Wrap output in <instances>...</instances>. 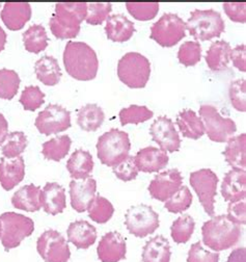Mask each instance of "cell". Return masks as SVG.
<instances>
[{"label":"cell","instance_id":"6da1fadb","mask_svg":"<svg viewBox=\"0 0 246 262\" xmlns=\"http://www.w3.org/2000/svg\"><path fill=\"white\" fill-rule=\"evenodd\" d=\"M65 68L76 80H93L98 73L99 60L95 50L83 42H69L63 56Z\"/></svg>","mask_w":246,"mask_h":262},{"label":"cell","instance_id":"7a4b0ae2","mask_svg":"<svg viewBox=\"0 0 246 262\" xmlns=\"http://www.w3.org/2000/svg\"><path fill=\"white\" fill-rule=\"evenodd\" d=\"M87 4L85 3H59L50 19L49 26L53 36L66 40L76 38L80 25L85 20Z\"/></svg>","mask_w":246,"mask_h":262},{"label":"cell","instance_id":"3957f363","mask_svg":"<svg viewBox=\"0 0 246 262\" xmlns=\"http://www.w3.org/2000/svg\"><path fill=\"white\" fill-rule=\"evenodd\" d=\"M203 243L215 252L229 250L236 246L241 237V228L231 222L227 215L213 216L202 227Z\"/></svg>","mask_w":246,"mask_h":262},{"label":"cell","instance_id":"277c9868","mask_svg":"<svg viewBox=\"0 0 246 262\" xmlns=\"http://www.w3.org/2000/svg\"><path fill=\"white\" fill-rule=\"evenodd\" d=\"M131 143L129 135L115 128L102 135L97 143L98 158L107 167H115L129 156Z\"/></svg>","mask_w":246,"mask_h":262},{"label":"cell","instance_id":"5b68a950","mask_svg":"<svg viewBox=\"0 0 246 262\" xmlns=\"http://www.w3.org/2000/svg\"><path fill=\"white\" fill-rule=\"evenodd\" d=\"M151 75L150 60L138 52H128L117 63L118 79L131 89H142Z\"/></svg>","mask_w":246,"mask_h":262},{"label":"cell","instance_id":"8992f818","mask_svg":"<svg viewBox=\"0 0 246 262\" xmlns=\"http://www.w3.org/2000/svg\"><path fill=\"white\" fill-rule=\"evenodd\" d=\"M0 223L3 227L2 244L7 252L19 247L35 231V222L17 212H4L0 215Z\"/></svg>","mask_w":246,"mask_h":262},{"label":"cell","instance_id":"52a82bcc","mask_svg":"<svg viewBox=\"0 0 246 262\" xmlns=\"http://www.w3.org/2000/svg\"><path fill=\"white\" fill-rule=\"evenodd\" d=\"M190 35L201 41L219 38L226 29V23L220 13L214 10H195L186 23Z\"/></svg>","mask_w":246,"mask_h":262},{"label":"cell","instance_id":"ba28073f","mask_svg":"<svg viewBox=\"0 0 246 262\" xmlns=\"http://www.w3.org/2000/svg\"><path fill=\"white\" fill-rule=\"evenodd\" d=\"M200 116L208 138L213 142L226 143L237 131L236 123L230 118L222 117L218 110L211 104H202Z\"/></svg>","mask_w":246,"mask_h":262},{"label":"cell","instance_id":"9c48e42d","mask_svg":"<svg viewBox=\"0 0 246 262\" xmlns=\"http://www.w3.org/2000/svg\"><path fill=\"white\" fill-rule=\"evenodd\" d=\"M125 226L130 234L143 238L153 234L159 228V215L151 206L137 204L126 211Z\"/></svg>","mask_w":246,"mask_h":262},{"label":"cell","instance_id":"30bf717a","mask_svg":"<svg viewBox=\"0 0 246 262\" xmlns=\"http://www.w3.org/2000/svg\"><path fill=\"white\" fill-rule=\"evenodd\" d=\"M186 36V23L177 14L166 13L151 27L150 38L162 47H173Z\"/></svg>","mask_w":246,"mask_h":262},{"label":"cell","instance_id":"8fae6325","mask_svg":"<svg viewBox=\"0 0 246 262\" xmlns=\"http://www.w3.org/2000/svg\"><path fill=\"white\" fill-rule=\"evenodd\" d=\"M189 182L206 213L214 216L215 195L217 194V184L219 182L217 175L210 169H201L190 174Z\"/></svg>","mask_w":246,"mask_h":262},{"label":"cell","instance_id":"7c38bea8","mask_svg":"<svg viewBox=\"0 0 246 262\" xmlns=\"http://www.w3.org/2000/svg\"><path fill=\"white\" fill-rule=\"evenodd\" d=\"M37 250L45 262H68L71 258V250L66 238L53 229L40 235Z\"/></svg>","mask_w":246,"mask_h":262},{"label":"cell","instance_id":"4fadbf2b","mask_svg":"<svg viewBox=\"0 0 246 262\" xmlns=\"http://www.w3.org/2000/svg\"><path fill=\"white\" fill-rule=\"evenodd\" d=\"M35 125L45 136L63 133L71 127V113L58 104H50L38 115Z\"/></svg>","mask_w":246,"mask_h":262},{"label":"cell","instance_id":"5bb4252c","mask_svg":"<svg viewBox=\"0 0 246 262\" xmlns=\"http://www.w3.org/2000/svg\"><path fill=\"white\" fill-rule=\"evenodd\" d=\"M150 135L153 141L160 146L161 150L169 153L180 150L181 139L174 122L166 116L158 117L156 121H154L150 128Z\"/></svg>","mask_w":246,"mask_h":262},{"label":"cell","instance_id":"9a60e30c","mask_svg":"<svg viewBox=\"0 0 246 262\" xmlns=\"http://www.w3.org/2000/svg\"><path fill=\"white\" fill-rule=\"evenodd\" d=\"M182 183L181 172L178 169H170L154 177L147 189L153 199L165 202L180 189Z\"/></svg>","mask_w":246,"mask_h":262},{"label":"cell","instance_id":"2e32d148","mask_svg":"<svg viewBox=\"0 0 246 262\" xmlns=\"http://www.w3.org/2000/svg\"><path fill=\"white\" fill-rule=\"evenodd\" d=\"M98 258L101 262H119L126 259V239L119 232L111 231L100 239L97 248Z\"/></svg>","mask_w":246,"mask_h":262},{"label":"cell","instance_id":"e0dca14e","mask_svg":"<svg viewBox=\"0 0 246 262\" xmlns=\"http://www.w3.org/2000/svg\"><path fill=\"white\" fill-rule=\"evenodd\" d=\"M97 182L94 178L87 177L70 182V199L72 208L79 213L87 210L90 202L95 198Z\"/></svg>","mask_w":246,"mask_h":262},{"label":"cell","instance_id":"ac0fdd59","mask_svg":"<svg viewBox=\"0 0 246 262\" xmlns=\"http://www.w3.org/2000/svg\"><path fill=\"white\" fill-rule=\"evenodd\" d=\"M167 153L156 147H146L137 152L134 162L138 171L143 173H156L168 165Z\"/></svg>","mask_w":246,"mask_h":262},{"label":"cell","instance_id":"d6986e66","mask_svg":"<svg viewBox=\"0 0 246 262\" xmlns=\"http://www.w3.org/2000/svg\"><path fill=\"white\" fill-rule=\"evenodd\" d=\"M222 195L225 201L235 203L246 198V172L232 169L228 172L222 183Z\"/></svg>","mask_w":246,"mask_h":262},{"label":"cell","instance_id":"ffe728a7","mask_svg":"<svg viewBox=\"0 0 246 262\" xmlns=\"http://www.w3.org/2000/svg\"><path fill=\"white\" fill-rule=\"evenodd\" d=\"M25 177V162L22 156L13 159H0V184L5 190H12Z\"/></svg>","mask_w":246,"mask_h":262},{"label":"cell","instance_id":"44dd1931","mask_svg":"<svg viewBox=\"0 0 246 262\" xmlns=\"http://www.w3.org/2000/svg\"><path fill=\"white\" fill-rule=\"evenodd\" d=\"M32 6L28 3H7L0 13L3 22L12 31L22 29L32 18Z\"/></svg>","mask_w":246,"mask_h":262},{"label":"cell","instance_id":"7402d4cb","mask_svg":"<svg viewBox=\"0 0 246 262\" xmlns=\"http://www.w3.org/2000/svg\"><path fill=\"white\" fill-rule=\"evenodd\" d=\"M41 205L45 212L51 215L63 212L67 207L65 187L57 182L46 183L41 193Z\"/></svg>","mask_w":246,"mask_h":262},{"label":"cell","instance_id":"603a6c76","mask_svg":"<svg viewBox=\"0 0 246 262\" xmlns=\"http://www.w3.org/2000/svg\"><path fill=\"white\" fill-rule=\"evenodd\" d=\"M67 236L77 249L86 250L96 243L97 229L86 221H75L69 225Z\"/></svg>","mask_w":246,"mask_h":262},{"label":"cell","instance_id":"cb8c5ba5","mask_svg":"<svg viewBox=\"0 0 246 262\" xmlns=\"http://www.w3.org/2000/svg\"><path fill=\"white\" fill-rule=\"evenodd\" d=\"M40 186L28 184L19 188L12 196V205L19 210L37 212L42 208Z\"/></svg>","mask_w":246,"mask_h":262},{"label":"cell","instance_id":"d4e9b609","mask_svg":"<svg viewBox=\"0 0 246 262\" xmlns=\"http://www.w3.org/2000/svg\"><path fill=\"white\" fill-rule=\"evenodd\" d=\"M105 31L109 40L122 43L132 38L135 27L134 23L125 15L114 14L107 18Z\"/></svg>","mask_w":246,"mask_h":262},{"label":"cell","instance_id":"484cf974","mask_svg":"<svg viewBox=\"0 0 246 262\" xmlns=\"http://www.w3.org/2000/svg\"><path fill=\"white\" fill-rule=\"evenodd\" d=\"M176 123L184 138L199 140L205 133V125L196 113L192 110H184L177 116Z\"/></svg>","mask_w":246,"mask_h":262},{"label":"cell","instance_id":"4316f807","mask_svg":"<svg viewBox=\"0 0 246 262\" xmlns=\"http://www.w3.org/2000/svg\"><path fill=\"white\" fill-rule=\"evenodd\" d=\"M94 159L88 151L78 149L67 161V170L74 180L85 179L94 170Z\"/></svg>","mask_w":246,"mask_h":262},{"label":"cell","instance_id":"83f0119b","mask_svg":"<svg viewBox=\"0 0 246 262\" xmlns=\"http://www.w3.org/2000/svg\"><path fill=\"white\" fill-rule=\"evenodd\" d=\"M170 244L163 235L147 241L142 249V262H170Z\"/></svg>","mask_w":246,"mask_h":262},{"label":"cell","instance_id":"f1b7e54d","mask_svg":"<svg viewBox=\"0 0 246 262\" xmlns=\"http://www.w3.org/2000/svg\"><path fill=\"white\" fill-rule=\"evenodd\" d=\"M35 71L38 79L45 85H56L61 78V69L58 61L51 55H44L37 60Z\"/></svg>","mask_w":246,"mask_h":262},{"label":"cell","instance_id":"f546056e","mask_svg":"<svg viewBox=\"0 0 246 262\" xmlns=\"http://www.w3.org/2000/svg\"><path fill=\"white\" fill-rule=\"evenodd\" d=\"M227 162L233 169L245 170L246 168V135L233 137L228 141L224 152Z\"/></svg>","mask_w":246,"mask_h":262},{"label":"cell","instance_id":"4dcf8cb0","mask_svg":"<svg viewBox=\"0 0 246 262\" xmlns=\"http://www.w3.org/2000/svg\"><path fill=\"white\" fill-rule=\"evenodd\" d=\"M231 51L232 48L228 42L224 40L213 42L206 55L208 67L212 71H222L226 69L230 62Z\"/></svg>","mask_w":246,"mask_h":262},{"label":"cell","instance_id":"1f68e13d","mask_svg":"<svg viewBox=\"0 0 246 262\" xmlns=\"http://www.w3.org/2000/svg\"><path fill=\"white\" fill-rule=\"evenodd\" d=\"M105 120L103 110L94 103H89L80 108L77 116V123L84 131H97Z\"/></svg>","mask_w":246,"mask_h":262},{"label":"cell","instance_id":"d6a6232c","mask_svg":"<svg viewBox=\"0 0 246 262\" xmlns=\"http://www.w3.org/2000/svg\"><path fill=\"white\" fill-rule=\"evenodd\" d=\"M24 47L28 52L38 54L48 47V36L46 29L41 24H34L23 34Z\"/></svg>","mask_w":246,"mask_h":262},{"label":"cell","instance_id":"836d02e7","mask_svg":"<svg viewBox=\"0 0 246 262\" xmlns=\"http://www.w3.org/2000/svg\"><path fill=\"white\" fill-rule=\"evenodd\" d=\"M72 140L69 136H60L53 138L43 144L42 154L48 160L60 161L69 153Z\"/></svg>","mask_w":246,"mask_h":262},{"label":"cell","instance_id":"e575fe53","mask_svg":"<svg viewBox=\"0 0 246 262\" xmlns=\"http://www.w3.org/2000/svg\"><path fill=\"white\" fill-rule=\"evenodd\" d=\"M195 228V222L189 214L178 217L170 227V236L176 244H186L191 238Z\"/></svg>","mask_w":246,"mask_h":262},{"label":"cell","instance_id":"d590c367","mask_svg":"<svg viewBox=\"0 0 246 262\" xmlns=\"http://www.w3.org/2000/svg\"><path fill=\"white\" fill-rule=\"evenodd\" d=\"M88 217L97 224L107 223L114 213V207L110 201L102 195H95L88 208Z\"/></svg>","mask_w":246,"mask_h":262},{"label":"cell","instance_id":"8d00e7d4","mask_svg":"<svg viewBox=\"0 0 246 262\" xmlns=\"http://www.w3.org/2000/svg\"><path fill=\"white\" fill-rule=\"evenodd\" d=\"M27 145L28 142L25 134L22 131H14V133L8 135L4 145L2 146L3 155L9 159L21 156Z\"/></svg>","mask_w":246,"mask_h":262},{"label":"cell","instance_id":"74e56055","mask_svg":"<svg viewBox=\"0 0 246 262\" xmlns=\"http://www.w3.org/2000/svg\"><path fill=\"white\" fill-rule=\"evenodd\" d=\"M193 196L186 185H182L180 189L165 201L164 207L170 213H181L186 211L192 204Z\"/></svg>","mask_w":246,"mask_h":262},{"label":"cell","instance_id":"f35d334b","mask_svg":"<svg viewBox=\"0 0 246 262\" xmlns=\"http://www.w3.org/2000/svg\"><path fill=\"white\" fill-rule=\"evenodd\" d=\"M21 79L14 70L0 69V98L12 100L17 95Z\"/></svg>","mask_w":246,"mask_h":262},{"label":"cell","instance_id":"ab89813d","mask_svg":"<svg viewBox=\"0 0 246 262\" xmlns=\"http://www.w3.org/2000/svg\"><path fill=\"white\" fill-rule=\"evenodd\" d=\"M154 113L150 111L146 106L130 105L129 107L122 108L119 112V121L121 126L128 124H139L152 119Z\"/></svg>","mask_w":246,"mask_h":262},{"label":"cell","instance_id":"60d3db41","mask_svg":"<svg viewBox=\"0 0 246 262\" xmlns=\"http://www.w3.org/2000/svg\"><path fill=\"white\" fill-rule=\"evenodd\" d=\"M19 101L25 111L35 112L44 104L45 94L37 85H28L22 91Z\"/></svg>","mask_w":246,"mask_h":262},{"label":"cell","instance_id":"b9f144b4","mask_svg":"<svg viewBox=\"0 0 246 262\" xmlns=\"http://www.w3.org/2000/svg\"><path fill=\"white\" fill-rule=\"evenodd\" d=\"M178 58L179 61L186 67L195 66L202 58V47L200 43L195 41L183 43L179 48Z\"/></svg>","mask_w":246,"mask_h":262},{"label":"cell","instance_id":"7bdbcfd3","mask_svg":"<svg viewBox=\"0 0 246 262\" xmlns=\"http://www.w3.org/2000/svg\"><path fill=\"white\" fill-rule=\"evenodd\" d=\"M129 14L139 21H149L155 18L159 11L158 3H127Z\"/></svg>","mask_w":246,"mask_h":262},{"label":"cell","instance_id":"ee69618b","mask_svg":"<svg viewBox=\"0 0 246 262\" xmlns=\"http://www.w3.org/2000/svg\"><path fill=\"white\" fill-rule=\"evenodd\" d=\"M112 6L107 3H93L87 4V13L85 17V21L91 25H99L102 24L111 13Z\"/></svg>","mask_w":246,"mask_h":262},{"label":"cell","instance_id":"f6af8a7d","mask_svg":"<svg viewBox=\"0 0 246 262\" xmlns=\"http://www.w3.org/2000/svg\"><path fill=\"white\" fill-rule=\"evenodd\" d=\"M229 95L234 108L241 113L246 112V81L244 78L237 79L230 84Z\"/></svg>","mask_w":246,"mask_h":262},{"label":"cell","instance_id":"bcb514c9","mask_svg":"<svg viewBox=\"0 0 246 262\" xmlns=\"http://www.w3.org/2000/svg\"><path fill=\"white\" fill-rule=\"evenodd\" d=\"M112 172L119 180L127 182L136 179L139 171L135 166L134 157L129 155L125 160H122L117 166L113 167Z\"/></svg>","mask_w":246,"mask_h":262},{"label":"cell","instance_id":"7dc6e473","mask_svg":"<svg viewBox=\"0 0 246 262\" xmlns=\"http://www.w3.org/2000/svg\"><path fill=\"white\" fill-rule=\"evenodd\" d=\"M187 262H219V254L218 252H210L206 250L201 242L194 243L191 245L188 256Z\"/></svg>","mask_w":246,"mask_h":262},{"label":"cell","instance_id":"c3c4849f","mask_svg":"<svg viewBox=\"0 0 246 262\" xmlns=\"http://www.w3.org/2000/svg\"><path fill=\"white\" fill-rule=\"evenodd\" d=\"M224 10L228 17L234 22H246V4L245 3H226Z\"/></svg>","mask_w":246,"mask_h":262},{"label":"cell","instance_id":"681fc988","mask_svg":"<svg viewBox=\"0 0 246 262\" xmlns=\"http://www.w3.org/2000/svg\"><path fill=\"white\" fill-rule=\"evenodd\" d=\"M228 219L236 225L246 224V203L245 200L230 203L228 207Z\"/></svg>","mask_w":246,"mask_h":262},{"label":"cell","instance_id":"f907efd6","mask_svg":"<svg viewBox=\"0 0 246 262\" xmlns=\"http://www.w3.org/2000/svg\"><path fill=\"white\" fill-rule=\"evenodd\" d=\"M230 59H232L234 67L241 72H246V47L244 44L232 49Z\"/></svg>","mask_w":246,"mask_h":262},{"label":"cell","instance_id":"816d5d0a","mask_svg":"<svg viewBox=\"0 0 246 262\" xmlns=\"http://www.w3.org/2000/svg\"><path fill=\"white\" fill-rule=\"evenodd\" d=\"M227 262H246V249L244 247L235 249L230 254Z\"/></svg>","mask_w":246,"mask_h":262},{"label":"cell","instance_id":"f5cc1de1","mask_svg":"<svg viewBox=\"0 0 246 262\" xmlns=\"http://www.w3.org/2000/svg\"><path fill=\"white\" fill-rule=\"evenodd\" d=\"M9 135V123L5 116L0 114V147H2Z\"/></svg>","mask_w":246,"mask_h":262},{"label":"cell","instance_id":"db71d44e","mask_svg":"<svg viewBox=\"0 0 246 262\" xmlns=\"http://www.w3.org/2000/svg\"><path fill=\"white\" fill-rule=\"evenodd\" d=\"M7 32L4 30V28L0 26V52H2L7 44Z\"/></svg>","mask_w":246,"mask_h":262},{"label":"cell","instance_id":"11a10c76","mask_svg":"<svg viewBox=\"0 0 246 262\" xmlns=\"http://www.w3.org/2000/svg\"><path fill=\"white\" fill-rule=\"evenodd\" d=\"M2 233H3V227H2V223H0V239H2Z\"/></svg>","mask_w":246,"mask_h":262},{"label":"cell","instance_id":"9f6ffc18","mask_svg":"<svg viewBox=\"0 0 246 262\" xmlns=\"http://www.w3.org/2000/svg\"><path fill=\"white\" fill-rule=\"evenodd\" d=\"M0 7H2V5H0Z\"/></svg>","mask_w":246,"mask_h":262}]
</instances>
